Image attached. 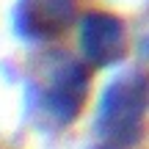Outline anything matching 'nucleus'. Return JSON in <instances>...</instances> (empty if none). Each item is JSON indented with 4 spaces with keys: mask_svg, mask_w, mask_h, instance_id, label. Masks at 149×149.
Returning a JSON list of instances; mask_svg holds the SVG:
<instances>
[{
    "mask_svg": "<svg viewBox=\"0 0 149 149\" xmlns=\"http://www.w3.org/2000/svg\"><path fill=\"white\" fill-rule=\"evenodd\" d=\"M91 91V66L66 50H44L28 66L25 116L42 133H64L80 119Z\"/></svg>",
    "mask_w": 149,
    "mask_h": 149,
    "instance_id": "obj_1",
    "label": "nucleus"
},
{
    "mask_svg": "<svg viewBox=\"0 0 149 149\" xmlns=\"http://www.w3.org/2000/svg\"><path fill=\"white\" fill-rule=\"evenodd\" d=\"M80 55L91 69H111L119 66L130 53V31L124 17L113 11L91 8L80 17L77 25Z\"/></svg>",
    "mask_w": 149,
    "mask_h": 149,
    "instance_id": "obj_3",
    "label": "nucleus"
},
{
    "mask_svg": "<svg viewBox=\"0 0 149 149\" xmlns=\"http://www.w3.org/2000/svg\"><path fill=\"white\" fill-rule=\"evenodd\" d=\"M77 14V0H17L14 33L28 44H47L64 36Z\"/></svg>",
    "mask_w": 149,
    "mask_h": 149,
    "instance_id": "obj_4",
    "label": "nucleus"
},
{
    "mask_svg": "<svg viewBox=\"0 0 149 149\" xmlns=\"http://www.w3.org/2000/svg\"><path fill=\"white\" fill-rule=\"evenodd\" d=\"M149 111V74L144 69H122L108 80L94 111V135L102 144L133 146L144 138V119Z\"/></svg>",
    "mask_w": 149,
    "mask_h": 149,
    "instance_id": "obj_2",
    "label": "nucleus"
},
{
    "mask_svg": "<svg viewBox=\"0 0 149 149\" xmlns=\"http://www.w3.org/2000/svg\"><path fill=\"white\" fill-rule=\"evenodd\" d=\"M97 149H122V146H113V144H102V146H97Z\"/></svg>",
    "mask_w": 149,
    "mask_h": 149,
    "instance_id": "obj_5",
    "label": "nucleus"
}]
</instances>
